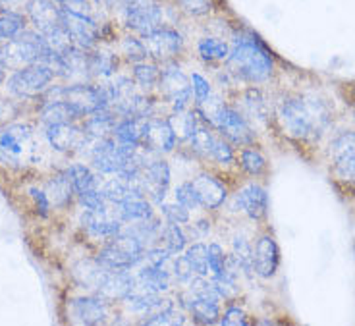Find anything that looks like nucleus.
I'll list each match as a JSON object with an SVG mask.
<instances>
[{"label": "nucleus", "instance_id": "obj_50", "mask_svg": "<svg viewBox=\"0 0 355 326\" xmlns=\"http://www.w3.org/2000/svg\"><path fill=\"white\" fill-rule=\"evenodd\" d=\"M176 6L189 16H207L214 8V0H174Z\"/></svg>", "mask_w": 355, "mask_h": 326}, {"label": "nucleus", "instance_id": "obj_44", "mask_svg": "<svg viewBox=\"0 0 355 326\" xmlns=\"http://www.w3.org/2000/svg\"><path fill=\"white\" fill-rule=\"evenodd\" d=\"M186 261L191 266V273L196 276H209V246L205 243H193L186 247Z\"/></svg>", "mask_w": 355, "mask_h": 326}, {"label": "nucleus", "instance_id": "obj_60", "mask_svg": "<svg viewBox=\"0 0 355 326\" xmlns=\"http://www.w3.org/2000/svg\"><path fill=\"white\" fill-rule=\"evenodd\" d=\"M4 70H8V68H6V64H4L2 54H0V81H2V78H4Z\"/></svg>", "mask_w": 355, "mask_h": 326}, {"label": "nucleus", "instance_id": "obj_1", "mask_svg": "<svg viewBox=\"0 0 355 326\" xmlns=\"http://www.w3.org/2000/svg\"><path fill=\"white\" fill-rule=\"evenodd\" d=\"M332 106L319 95H286L276 105V120L293 141H319L332 126Z\"/></svg>", "mask_w": 355, "mask_h": 326}, {"label": "nucleus", "instance_id": "obj_14", "mask_svg": "<svg viewBox=\"0 0 355 326\" xmlns=\"http://www.w3.org/2000/svg\"><path fill=\"white\" fill-rule=\"evenodd\" d=\"M141 41L149 53V58L155 62H162V64L176 60L180 53L184 51V35L178 29L168 26H162L143 35Z\"/></svg>", "mask_w": 355, "mask_h": 326}, {"label": "nucleus", "instance_id": "obj_4", "mask_svg": "<svg viewBox=\"0 0 355 326\" xmlns=\"http://www.w3.org/2000/svg\"><path fill=\"white\" fill-rule=\"evenodd\" d=\"M39 155L33 130L24 123H12L0 130V164L21 168L33 164Z\"/></svg>", "mask_w": 355, "mask_h": 326}, {"label": "nucleus", "instance_id": "obj_41", "mask_svg": "<svg viewBox=\"0 0 355 326\" xmlns=\"http://www.w3.org/2000/svg\"><path fill=\"white\" fill-rule=\"evenodd\" d=\"M132 76L135 85L141 89V91H151L153 87L159 85L160 68L155 62H139V64H133Z\"/></svg>", "mask_w": 355, "mask_h": 326}, {"label": "nucleus", "instance_id": "obj_16", "mask_svg": "<svg viewBox=\"0 0 355 326\" xmlns=\"http://www.w3.org/2000/svg\"><path fill=\"white\" fill-rule=\"evenodd\" d=\"M170 178H172V174H170L168 162L162 159H155L145 164L135 184L139 185V189L145 197H149L151 203L160 205L168 194Z\"/></svg>", "mask_w": 355, "mask_h": 326}, {"label": "nucleus", "instance_id": "obj_15", "mask_svg": "<svg viewBox=\"0 0 355 326\" xmlns=\"http://www.w3.org/2000/svg\"><path fill=\"white\" fill-rule=\"evenodd\" d=\"M62 24L71 39V44L81 51H93L101 41V27L93 16L62 8Z\"/></svg>", "mask_w": 355, "mask_h": 326}, {"label": "nucleus", "instance_id": "obj_59", "mask_svg": "<svg viewBox=\"0 0 355 326\" xmlns=\"http://www.w3.org/2000/svg\"><path fill=\"white\" fill-rule=\"evenodd\" d=\"M98 6H103V8L107 10H114L120 8V4H122V0H95Z\"/></svg>", "mask_w": 355, "mask_h": 326}, {"label": "nucleus", "instance_id": "obj_63", "mask_svg": "<svg viewBox=\"0 0 355 326\" xmlns=\"http://www.w3.org/2000/svg\"><path fill=\"white\" fill-rule=\"evenodd\" d=\"M354 255H355V246H354Z\"/></svg>", "mask_w": 355, "mask_h": 326}, {"label": "nucleus", "instance_id": "obj_6", "mask_svg": "<svg viewBox=\"0 0 355 326\" xmlns=\"http://www.w3.org/2000/svg\"><path fill=\"white\" fill-rule=\"evenodd\" d=\"M49 97L46 101H66L68 105L78 110V114L83 116L98 112L103 108H110L108 97L103 85H89V83H71L68 87L46 89Z\"/></svg>", "mask_w": 355, "mask_h": 326}, {"label": "nucleus", "instance_id": "obj_17", "mask_svg": "<svg viewBox=\"0 0 355 326\" xmlns=\"http://www.w3.org/2000/svg\"><path fill=\"white\" fill-rule=\"evenodd\" d=\"M27 16L33 24V29L41 35H49L56 29L64 27L62 24V8L54 0H31Z\"/></svg>", "mask_w": 355, "mask_h": 326}, {"label": "nucleus", "instance_id": "obj_27", "mask_svg": "<svg viewBox=\"0 0 355 326\" xmlns=\"http://www.w3.org/2000/svg\"><path fill=\"white\" fill-rule=\"evenodd\" d=\"M182 305L186 307V311L191 315V318L199 323V325H214L218 323V317H220V303L211 300H205V298H199V295H193L186 291L182 295Z\"/></svg>", "mask_w": 355, "mask_h": 326}, {"label": "nucleus", "instance_id": "obj_29", "mask_svg": "<svg viewBox=\"0 0 355 326\" xmlns=\"http://www.w3.org/2000/svg\"><path fill=\"white\" fill-rule=\"evenodd\" d=\"M120 116H116L110 108H103L98 112L87 116L85 126H83V132L87 135L89 139H105V137H112L114 135L116 122H118Z\"/></svg>", "mask_w": 355, "mask_h": 326}, {"label": "nucleus", "instance_id": "obj_51", "mask_svg": "<svg viewBox=\"0 0 355 326\" xmlns=\"http://www.w3.org/2000/svg\"><path fill=\"white\" fill-rule=\"evenodd\" d=\"M160 212L164 214V218L166 222H174V224H187L189 218H191V214H189V209H186L184 205L176 203H160Z\"/></svg>", "mask_w": 355, "mask_h": 326}, {"label": "nucleus", "instance_id": "obj_33", "mask_svg": "<svg viewBox=\"0 0 355 326\" xmlns=\"http://www.w3.org/2000/svg\"><path fill=\"white\" fill-rule=\"evenodd\" d=\"M197 54L207 64L226 62L230 56V44L220 37H201L197 41Z\"/></svg>", "mask_w": 355, "mask_h": 326}, {"label": "nucleus", "instance_id": "obj_7", "mask_svg": "<svg viewBox=\"0 0 355 326\" xmlns=\"http://www.w3.org/2000/svg\"><path fill=\"white\" fill-rule=\"evenodd\" d=\"M124 26L133 35L143 37L164 26V10L159 0H122Z\"/></svg>", "mask_w": 355, "mask_h": 326}, {"label": "nucleus", "instance_id": "obj_25", "mask_svg": "<svg viewBox=\"0 0 355 326\" xmlns=\"http://www.w3.org/2000/svg\"><path fill=\"white\" fill-rule=\"evenodd\" d=\"M191 184L196 187L201 205H203L205 209H209V211L218 209L220 205H224L226 197H228L226 185L222 184L220 180L211 176V174H199Z\"/></svg>", "mask_w": 355, "mask_h": 326}, {"label": "nucleus", "instance_id": "obj_39", "mask_svg": "<svg viewBox=\"0 0 355 326\" xmlns=\"http://www.w3.org/2000/svg\"><path fill=\"white\" fill-rule=\"evenodd\" d=\"M168 122L174 133H176L178 139H189L207 120H205L203 116L199 118V112H186V110H182V112H174V116H170Z\"/></svg>", "mask_w": 355, "mask_h": 326}, {"label": "nucleus", "instance_id": "obj_11", "mask_svg": "<svg viewBox=\"0 0 355 326\" xmlns=\"http://www.w3.org/2000/svg\"><path fill=\"white\" fill-rule=\"evenodd\" d=\"M160 95L168 103L174 112H182L189 106L191 101V81L176 62H166L164 68L160 70V81H159Z\"/></svg>", "mask_w": 355, "mask_h": 326}, {"label": "nucleus", "instance_id": "obj_56", "mask_svg": "<svg viewBox=\"0 0 355 326\" xmlns=\"http://www.w3.org/2000/svg\"><path fill=\"white\" fill-rule=\"evenodd\" d=\"M31 0H0V10L2 12H27Z\"/></svg>", "mask_w": 355, "mask_h": 326}, {"label": "nucleus", "instance_id": "obj_52", "mask_svg": "<svg viewBox=\"0 0 355 326\" xmlns=\"http://www.w3.org/2000/svg\"><path fill=\"white\" fill-rule=\"evenodd\" d=\"M189 81H191V95L196 98L197 105H201L205 98L211 95V83H209L207 78H203L199 71H193Z\"/></svg>", "mask_w": 355, "mask_h": 326}, {"label": "nucleus", "instance_id": "obj_5", "mask_svg": "<svg viewBox=\"0 0 355 326\" xmlns=\"http://www.w3.org/2000/svg\"><path fill=\"white\" fill-rule=\"evenodd\" d=\"M145 255V243L132 232L122 228L116 236L108 238V243L98 251L97 261L107 268H132L139 265Z\"/></svg>", "mask_w": 355, "mask_h": 326}, {"label": "nucleus", "instance_id": "obj_26", "mask_svg": "<svg viewBox=\"0 0 355 326\" xmlns=\"http://www.w3.org/2000/svg\"><path fill=\"white\" fill-rule=\"evenodd\" d=\"M124 301L130 311L141 315V317H149V315H155L159 311L172 307V301L160 298V293L139 290V288H135Z\"/></svg>", "mask_w": 355, "mask_h": 326}, {"label": "nucleus", "instance_id": "obj_53", "mask_svg": "<svg viewBox=\"0 0 355 326\" xmlns=\"http://www.w3.org/2000/svg\"><path fill=\"white\" fill-rule=\"evenodd\" d=\"M172 274L176 276L178 282L182 284H189L193 278H196V274L191 273V266L186 261V257H176L174 261H172Z\"/></svg>", "mask_w": 355, "mask_h": 326}, {"label": "nucleus", "instance_id": "obj_21", "mask_svg": "<svg viewBox=\"0 0 355 326\" xmlns=\"http://www.w3.org/2000/svg\"><path fill=\"white\" fill-rule=\"evenodd\" d=\"M280 265V249L272 236H261L253 249V271L261 278H272Z\"/></svg>", "mask_w": 355, "mask_h": 326}, {"label": "nucleus", "instance_id": "obj_23", "mask_svg": "<svg viewBox=\"0 0 355 326\" xmlns=\"http://www.w3.org/2000/svg\"><path fill=\"white\" fill-rule=\"evenodd\" d=\"M236 203L240 207V211L248 214L251 221H261V218H265L266 211H268V195L263 185L253 182L238 191Z\"/></svg>", "mask_w": 355, "mask_h": 326}, {"label": "nucleus", "instance_id": "obj_48", "mask_svg": "<svg viewBox=\"0 0 355 326\" xmlns=\"http://www.w3.org/2000/svg\"><path fill=\"white\" fill-rule=\"evenodd\" d=\"M241 168L251 176H263L266 172V159L259 149L241 151Z\"/></svg>", "mask_w": 355, "mask_h": 326}, {"label": "nucleus", "instance_id": "obj_36", "mask_svg": "<svg viewBox=\"0 0 355 326\" xmlns=\"http://www.w3.org/2000/svg\"><path fill=\"white\" fill-rule=\"evenodd\" d=\"M41 118L46 126H53V123H71L76 122L78 118V110L70 106L66 101H46L41 110Z\"/></svg>", "mask_w": 355, "mask_h": 326}, {"label": "nucleus", "instance_id": "obj_49", "mask_svg": "<svg viewBox=\"0 0 355 326\" xmlns=\"http://www.w3.org/2000/svg\"><path fill=\"white\" fill-rule=\"evenodd\" d=\"M174 197L180 205H184L189 211H197V209H203V205L199 201V195H197L196 187L191 182H184L176 187Z\"/></svg>", "mask_w": 355, "mask_h": 326}, {"label": "nucleus", "instance_id": "obj_37", "mask_svg": "<svg viewBox=\"0 0 355 326\" xmlns=\"http://www.w3.org/2000/svg\"><path fill=\"white\" fill-rule=\"evenodd\" d=\"M118 68V56L107 51H89V70L91 78L110 80Z\"/></svg>", "mask_w": 355, "mask_h": 326}, {"label": "nucleus", "instance_id": "obj_46", "mask_svg": "<svg viewBox=\"0 0 355 326\" xmlns=\"http://www.w3.org/2000/svg\"><path fill=\"white\" fill-rule=\"evenodd\" d=\"M24 29H26V19L21 14L18 12H2L0 14V33L6 41L18 37Z\"/></svg>", "mask_w": 355, "mask_h": 326}, {"label": "nucleus", "instance_id": "obj_61", "mask_svg": "<svg viewBox=\"0 0 355 326\" xmlns=\"http://www.w3.org/2000/svg\"><path fill=\"white\" fill-rule=\"evenodd\" d=\"M2 41H4V37H2V33H0V43H2Z\"/></svg>", "mask_w": 355, "mask_h": 326}, {"label": "nucleus", "instance_id": "obj_9", "mask_svg": "<svg viewBox=\"0 0 355 326\" xmlns=\"http://www.w3.org/2000/svg\"><path fill=\"white\" fill-rule=\"evenodd\" d=\"M93 147L89 151L91 164L97 168L101 174H120L128 160L132 157L135 147L118 143L114 137H105V139H91Z\"/></svg>", "mask_w": 355, "mask_h": 326}, {"label": "nucleus", "instance_id": "obj_43", "mask_svg": "<svg viewBox=\"0 0 355 326\" xmlns=\"http://www.w3.org/2000/svg\"><path fill=\"white\" fill-rule=\"evenodd\" d=\"M232 259L236 261L238 271H241L243 274L251 276L255 273L253 271V247L243 236H236L232 241Z\"/></svg>", "mask_w": 355, "mask_h": 326}, {"label": "nucleus", "instance_id": "obj_28", "mask_svg": "<svg viewBox=\"0 0 355 326\" xmlns=\"http://www.w3.org/2000/svg\"><path fill=\"white\" fill-rule=\"evenodd\" d=\"M147 120L149 118H145V116H120L118 122H116L112 137L118 143L132 145V147H141Z\"/></svg>", "mask_w": 355, "mask_h": 326}, {"label": "nucleus", "instance_id": "obj_57", "mask_svg": "<svg viewBox=\"0 0 355 326\" xmlns=\"http://www.w3.org/2000/svg\"><path fill=\"white\" fill-rule=\"evenodd\" d=\"M31 195H33V199H35L37 203V209L41 211V214H46V211H49V207H51V203H49V197H46V194L44 191H41V189H31Z\"/></svg>", "mask_w": 355, "mask_h": 326}, {"label": "nucleus", "instance_id": "obj_22", "mask_svg": "<svg viewBox=\"0 0 355 326\" xmlns=\"http://www.w3.org/2000/svg\"><path fill=\"white\" fill-rule=\"evenodd\" d=\"M81 224L95 238H112L122 232V218L108 211L107 207L97 211H87L81 214Z\"/></svg>", "mask_w": 355, "mask_h": 326}, {"label": "nucleus", "instance_id": "obj_54", "mask_svg": "<svg viewBox=\"0 0 355 326\" xmlns=\"http://www.w3.org/2000/svg\"><path fill=\"white\" fill-rule=\"evenodd\" d=\"M222 325L226 326H245L249 325L248 320V315L241 311L240 307H228L226 311H224V315H222L220 318Z\"/></svg>", "mask_w": 355, "mask_h": 326}, {"label": "nucleus", "instance_id": "obj_2", "mask_svg": "<svg viewBox=\"0 0 355 326\" xmlns=\"http://www.w3.org/2000/svg\"><path fill=\"white\" fill-rule=\"evenodd\" d=\"M228 74L245 83H266L275 74V56L255 35L234 37L230 56L226 60Z\"/></svg>", "mask_w": 355, "mask_h": 326}, {"label": "nucleus", "instance_id": "obj_13", "mask_svg": "<svg viewBox=\"0 0 355 326\" xmlns=\"http://www.w3.org/2000/svg\"><path fill=\"white\" fill-rule=\"evenodd\" d=\"M329 159L340 180L355 182V130H344L330 139Z\"/></svg>", "mask_w": 355, "mask_h": 326}, {"label": "nucleus", "instance_id": "obj_8", "mask_svg": "<svg viewBox=\"0 0 355 326\" xmlns=\"http://www.w3.org/2000/svg\"><path fill=\"white\" fill-rule=\"evenodd\" d=\"M54 70L49 64H31L21 70H16L8 78L6 87L12 95L21 98H33L43 95L46 89L51 87V81L54 80Z\"/></svg>", "mask_w": 355, "mask_h": 326}, {"label": "nucleus", "instance_id": "obj_42", "mask_svg": "<svg viewBox=\"0 0 355 326\" xmlns=\"http://www.w3.org/2000/svg\"><path fill=\"white\" fill-rule=\"evenodd\" d=\"M243 106H245V110L241 112V114L248 118H253L255 122H266L270 116H268V108H266V103L263 95L259 93L257 89H249L243 93Z\"/></svg>", "mask_w": 355, "mask_h": 326}, {"label": "nucleus", "instance_id": "obj_12", "mask_svg": "<svg viewBox=\"0 0 355 326\" xmlns=\"http://www.w3.org/2000/svg\"><path fill=\"white\" fill-rule=\"evenodd\" d=\"M189 147L199 157L209 159L216 164H232L234 162V149L218 132H213L211 123L205 122L189 139Z\"/></svg>", "mask_w": 355, "mask_h": 326}, {"label": "nucleus", "instance_id": "obj_55", "mask_svg": "<svg viewBox=\"0 0 355 326\" xmlns=\"http://www.w3.org/2000/svg\"><path fill=\"white\" fill-rule=\"evenodd\" d=\"M54 2L64 10H73V12H81V14H87V16H91V10H89L87 0H54Z\"/></svg>", "mask_w": 355, "mask_h": 326}, {"label": "nucleus", "instance_id": "obj_3", "mask_svg": "<svg viewBox=\"0 0 355 326\" xmlns=\"http://www.w3.org/2000/svg\"><path fill=\"white\" fill-rule=\"evenodd\" d=\"M0 54L4 58V64L10 70H21L31 64H39V62L51 60L53 51L49 49V44L44 41V37L39 31H29L24 29L18 37L10 39L8 43L0 46Z\"/></svg>", "mask_w": 355, "mask_h": 326}, {"label": "nucleus", "instance_id": "obj_62", "mask_svg": "<svg viewBox=\"0 0 355 326\" xmlns=\"http://www.w3.org/2000/svg\"><path fill=\"white\" fill-rule=\"evenodd\" d=\"M354 118H355V106H354Z\"/></svg>", "mask_w": 355, "mask_h": 326}, {"label": "nucleus", "instance_id": "obj_40", "mask_svg": "<svg viewBox=\"0 0 355 326\" xmlns=\"http://www.w3.org/2000/svg\"><path fill=\"white\" fill-rule=\"evenodd\" d=\"M44 194L49 197V203L53 207L62 209L71 201V195H73V187H71L70 180L66 174L60 176H54L53 180H49V184L44 187Z\"/></svg>", "mask_w": 355, "mask_h": 326}, {"label": "nucleus", "instance_id": "obj_32", "mask_svg": "<svg viewBox=\"0 0 355 326\" xmlns=\"http://www.w3.org/2000/svg\"><path fill=\"white\" fill-rule=\"evenodd\" d=\"M118 216L122 218V222H139L145 218L153 216L151 201L143 194H133L132 197H128L124 203L118 205Z\"/></svg>", "mask_w": 355, "mask_h": 326}, {"label": "nucleus", "instance_id": "obj_20", "mask_svg": "<svg viewBox=\"0 0 355 326\" xmlns=\"http://www.w3.org/2000/svg\"><path fill=\"white\" fill-rule=\"evenodd\" d=\"M71 317L80 325H101L108 317V300L103 295H85L71 301Z\"/></svg>", "mask_w": 355, "mask_h": 326}, {"label": "nucleus", "instance_id": "obj_58", "mask_svg": "<svg viewBox=\"0 0 355 326\" xmlns=\"http://www.w3.org/2000/svg\"><path fill=\"white\" fill-rule=\"evenodd\" d=\"M14 112H16L14 105L8 103V101H4V98H0V120H8V118H12Z\"/></svg>", "mask_w": 355, "mask_h": 326}, {"label": "nucleus", "instance_id": "obj_35", "mask_svg": "<svg viewBox=\"0 0 355 326\" xmlns=\"http://www.w3.org/2000/svg\"><path fill=\"white\" fill-rule=\"evenodd\" d=\"M157 241H159V246L162 249L168 251L170 255H178V253H182L187 247L186 232L182 230L180 224H174V222H166V224L160 226Z\"/></svg>", "mask_w": 355, "mask_h": 326}, {"label": "nucleus", "instance_id": "obj_19", "mask_svg": "<svg viewBox=\"0 0 355 326\" xmlns=\"http://www.w3.org/2000/svg\"><path fill=\"white\" fill-rule=\"evenodd\" d=\"M176 133L170 126L168 118H149L147 126H145V133H143L141 147L153 153H170L176 147Z\"/></svg>", "mask_w": 355, "mask_h": 326}, {"label": "nucleus", "instance_id": "obj_47", "mask_svg": "<svg viewBox=\"0 0 355 326\" xmlns=\"http://www.w3.org/2000/svg\"><path fill=\"white\" fill-rule=\"evenodd\" d=\"M187 318L182 311L174 309V305L164 311H159L155 315H149V317L141 318V325H149V326H157V325H186Z\"/></svg>", "mask_w": 355, "mask_h": 326}, {"label": "nucleus", "instance_id": "obj_18", "mask_svg": "<svg viewBox=\"0 0 355 326\" xmlns=\"http://www.w3.org/2000/svg\"><path fill=\"white\" fill-rule=\"evenodd\" d=\"M46 141L51 143L54 151L60 153H70V151H78L80 147H85L89 137L83 132V128H78L76 123H53L46 126Z\"/></svg>", "mask_w": 355, "mask_h": 326}, {"label": "nucleus", "instance_id": "obj_10", "mask_svg": "<svg viewBox=\"0 0 355 326\" xmlns=\"http://www.w3.org/2000/svg\"><path fill=\"white\" fill-rule=\"evenodd\" d=\"M211 126L232 145L251 147L255 143V128L234 106H222L218 114L211 120Z\"/></svg>", "mask_w": 355, "mask_h": 326}, {"label": "nucleus", "instance_id": "obj_45", "mask_svg": "<svg viewBox=\"0 0 355 326\" xmlns=\"http://www.w3.org/2000/svg\"><path fill=\"white\" fill-rule=\"evenodd\" d=\"M120 53L124 54L125 60L132 62V64H139V62H145L149 58V53L143 44L141 37L137 35H125L122 37L120 41Z\"/></svg>", "mask_w": 355, "mask_h": 326}, {"label": "nucleus", "instance_id": "obj_34", "mask_svg": "<svg viewBox=\"0 0 355 326\" xmlns=\"http://www.w3.org/2000/svg\"><path fill=\"white\" fill-rule=\"evenodd\" d=\"M101 191L105 195V201L110 205H116V207L120 203H124L125 199L132 197L133 194H141L139 185L122 176H116L105 182V185L101 187Z\"/></svg>", "mask_w": 355, "mask_h": 326}, {"label": "nucleus", "instance_id": "obj_24", "mask_svg": "<svg viewBox=\"0 0 355 326\" xmlns=\"http://www.w3.org/2000/svg\"><path fill=\"white\" fill-rule=\"evenodd\" d=\"M135 290V276L128 273V268H108L105 280L98 288V295L110 300H125Z\"/></svg>", "mask_w": 355, "mask_h": 326}, {"label": "nucleus", "instance_id": "obj_30", "mask_svg": "<svg viewBox=\"0 0 355 326\" xmlns=\"http://www.w3.org/2000/svg\"><path fill=\"white\" fill-rule=\"evenodd\" d=\"M170 273L166 266H153L145 265L135 274V288L145 291H155V293H162L170 288Z\"/></svg>", "mask_w": 355, "mask_h": 326}, {"label": "nucleus", "instance_id": "obj_31", "mask_svg": "<svg viewBox=\"0 0 355 326\" xmlns=\"http://www.w3.org/2000/svg\"><path fill=\"white\" fill-rule=\"evenodd\" d=\"M107 266L101 265L97 259L95 261H81V263L73 266V278L78 280L81 288L98 291L101 284L107 276Z\"/></svg>", "mask_w": 355, "mask_h": 326}, {"label": "nucleus", "instance_id": "obj_38", "mask_svg": "<svg viewBox=\"0 0 355 326\" xmlns=\"http://www.w3.org/2000/svg\"><path fill=\"white\" fill-rule=\"evenodd\" d=\"M64 174L70 180L71 187H73V194L76 195H81L85 194V191H91V189L101 187L97 182V176L91 172V168H87L85 164H80V162H76V164H71V166L66 168Z\"/></svg>", "mask_w": 355, "mask_h": 326}]
</instances>
